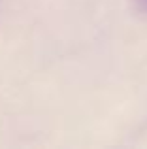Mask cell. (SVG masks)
I'll return each mask as SVG.
<instances>
[{
    "mask_svg": "<svg viewBox=\"0 0 147 149\" xmlns=\"http://www.w3.org/2000/svg\"><path fill=\"white\" fill-rule=\"evenodd\" d=\"M136 4V10L141 11V13H147V0H134Z\"/></svg>",
    "mask_w": 147,
    "mask_h": 149,
    "instance_id": "1",
    "label": "cell"
}]
</instances>
